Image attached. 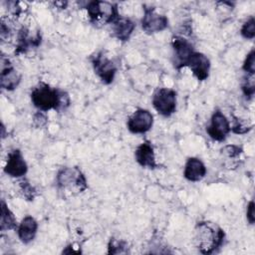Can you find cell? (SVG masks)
<instances>
[{"label":"cell","mask_w":255,"mask_h":255,"mask_svg":"<svg viewBox=\"0 0 255 255\" xmlns=\"http://www.w3.org/2000/svg\"><path fill=\"white\" fill-rule=\"evenodd\" d=\"M31 101L39 111L47 112L50 110H65L70 105L68 94L47 84L41 83L31 92Z\"/></svg>","instance_id":"1"},{"label":"cell","mask_w":255,"mask_h":255,"mask_svg":"<svg viewBox=\"0 0 255 255\" xmlns=\"http://www.w3.org/2000/svg\"><path fill=\"white\" fill-rule=\"evenodd\" d=\"M225 233L217 224L209 221H201L196 224L194 242L198 251L202 254H212L224 241Z\"/></svg>","instance_id":"2"},{"label":"cell","mask_w":255,"mask_h":255,"mask_svg":"<svg viewBox=\"0 0 255 255\" xmlns=\"http://www.w3.org/2000/svg\"><path fill=\"white\" fill-rule=\"evenodd\" d=\"M58 186L62 189H69L70 191L82 192L88 188L87 179L80 168L74 167H63L61 168L56 177Z\"/></svg>","instance_id":"3"},{"label":"cell","mask_w":255,"mask_h":255,"mask_svg":"<svg viewBox=\"0 0 255 255\" xmlns=\"http://www.w3.org/2000/svg\"><path fill=\"white\" fill-rule=\"evenodd\" d=\"M90 21L94 24L113 23L120 15L117 5L110 2L91 1L86 5Z\"/></svg>","instance_id":"4"},{"label":"cell","mask_w":255,"mask_h":255,"mask_svg":"<svg viewBox=\"0 0 255 255\" xmlns=\"http://www.w3.org/2000/svg\"><path fill=\"white\" fill-rule=\"evenodd\" d=\"M152 106L162 117H170L176 110V93L168 88L158 89L152 96Z\"/></svg>","instance_id":"5"},{"label":"cell","mask_w":255,"mask_h":255,"mask_svg":"<svg viewBox=\"0 0 255 255\" xmlns=\"http://www.w3.org/2000/svg\"><path fill=\"white\" fill-rule=\"evenodd\" d=\"M173 51V65L176 69L186 67L195 52L191 43L182 36H173L171 39Z\"/></svg>","instance_id":"6"},{"label":"cell","mask_w":255,"mask_h":255,"mask_svg":"<svg viewBox=\"0 0 255 255\" xmlns=\"http://www.w3.org/2000/svg\"><path fill=\"white\" fill-rule=\"evenodd\" d=\"M230 128V123L225 115L221 111L216 110L211 116L210 123L206 128V132L212 139L223 141L231 131Z\"/></svg>","instance_id":"7"},{"label":"cell","mask_w":255,"mask_h":255,"mask_svg":"<svg viewBox=\"0 0 255 255\" xmlns=\"http://www.w3.org/2000/svg\"><path fill=\"white\" fill-rule=\"evenodd\" d=\"M143 16L141 19V28L148 34L163 31L168 26V19L166 16L159 14L153 7L143 8Z\"/></svg>","instance_id":"8"},{"label":"cell","mask_w":255,"mask_h":255,"mask_svg":"<svg viewBox=\"0 0 255 255\" xmlns=\"http://www.w3.org/2000/svg\"><path fill=\"white\" fill-rule=\"evenodd\" d=\"M92 64L95 73L104 84H111L116 76L117 67L104 53H99L92 59Z\"/></svg>","instance_id":"9"},{"label":"cell","mask_w":255,"mask_h":255,"mask_svg":"<svg viewBox=\"0 0 255 255\" xmlns=\"http://www.w3.org/2000/svg\"><path fill=\"white\" fill-rule=\"evenodd\" d=\"M153 125V116L148 110L138 109L128 118L127 127L131 133H144Z\"/></svg>","instance_id":"10"},{"label":"cell","mask_w":255,"mask_h":255,"mask_svg":"<svg viewBox=\"0 0 255 255\" xmlns=\"http://www.w3.org/2000/svg\"><path fill=\"white\" fill-rule=\"evenodd\" d=\"M28 165L19 149H13L8 153L4 172L11 177H22L27 173Z\"/></svg>","instance_id":"11"},{"label":"cell","mask_w":255,"mask_h":255,"mask_svg":"<svg viewBox=\"0 0 255 255\" xmlns=\"http://www.w3.org/2000/svg\"><path fill=\"white\" fill-rule=\"evenodd\" d=\"M186 67L191 70L198 81H205L209 76L210 61L204 54L194 52Z\"/></svg>","instance_id":"12"},{"label":"cell","mask_w":255,"mask_h":255,"mask_svg":"<svg viewBox=\"0 0 255 255\" xmlns=\"http://www.w3.org/2000/svg\"><path fill=\"white\" fill-rule=\"evenodd\" d=\"M21 82L20 73L14 69L11 63L8 61L7 64L2 62V69L0 74V85L1 88L6 91H13L18 87Z\"/></svg>","instance_id":"13"},{"label":"cell","mask_w":255,"mask_h":255,"mask_svg":"<svg viewBox=\"0 0 255 255\" xmlns=\"http://www.w3.org/2000/svg\"><path fill=\"white\" fill-rule=\"evenodd\" d=\"M134 157L136 162L142 167L155 168L157 166L153 147L149 141H144L136 147L134 151Z\"/></svg>","instance_id":"14"},{"label":"cell","mask_w":255,"mask_h":255,"mask_svg":"<svg viewBox=\"0 0 255 255\" xmlns=\"http://www.w3.org/2000/svg\"><path fill=\"white\" fill-rule=\"evenodd\" d=\"M38 230V223L34 217L27 215L20 222L17 233L21 242L28 244L35 238Z\"/></svg>","instance_id":"15"},{"label":"cell","mask_w":255,"mask_h":255,"mask_svg":"<svg viewBox=\"0 0 255 255\" xmlns=\"http://www.w3.org/2000/svg\"><path fill=\"white\" fill-rule=\"evenodd\" d=\"M206 174V167L204 163L197 157H190L187 159L183 175L189 181H199L201 180Z\"/></svg>","instance_id":"16"},{"label":"cell","mask_w":255,"mask_h":255,"mask_svg":"<svg viewBox=\"0 0 255 255\" xmlns=\"http://www.w3.org/2000/svg\"><path fill=\"white\" fill-rule=\"evenodd\" d=\"M112 24L115 37L121 41H128L135 28L134 23L129 18L122 16H119Z\"/></svg>","instance_id":"17"},{"label":"cell","mask_w":255,"mask_h":255,"mask_svg":"<svg viewBox=\"0 0 255 255\" xmlns=\"http://www.w3.org/2000/svg\"><path fill=\"white\" fill-rule=\"evenodd\" d=\"M17 40L18 42L15 54H21L27 52L31 48L38 47L41 43V36L39 33H37L35 36H30L29 30L23 27L18 33Z\"/></svg>","instance_id":"18"},{"label":"cell","mask_w":255,"mask_h":255,"mask_svg":"<svg viewBox=\"0 0 255 255\" xmlns=\"http://www.w3.org/2000/svg\"><path fill=\"white\" fill-rule=\"evenodd\" d=\"M17 226V221L12 213V211L8 208V205L4 200L1 201V220H0V229L1 231L12 230Z\"/></svg>","instance_id":"19"},{"label":"cell","mask_w":255,"mask_h":255,"mask_svg":"<svg viewBox=\"0 0 255 255\" xmlns=\"http://www.w3.org/2000/svg\"><path fill=\"white\" fill-rule=\"evenodd\" d=\"M110 254H123L128 252V244L127 242L115 238H111L108 245Z\"/></svg>","instance_id":"20"},{"label":"cell","mask_w":255,"mask_h":255,"mask_svg":"<svg viewBox=\"0 0 255 255\" xmlns=\"http://www.w3.org/2000/svg\"><path fill=\"white\" fill-rule=\"evenodd\" d=\"M240 34L247 40H252L255 37V19L250 17L241 27Z\"/></svg>","instance_id":"21"},{"label":"cell","mask_w":255,"mask_h":255,"mask_svg":"<svg viewBox=\"0 0 255 255\" xmlns=\"http://www.w3.org/2000/svg\"><path fill=\"white\" fill-rule=\"evenodd\" d=\"M242 69L248 76H254L255 74V50L252 49L246 56Z\"/></svg>","instance_id":"22"},{"label":"cell","mask_w":255,"mask_h":255,"mask_svg":"<svg viewBox=\"0 0 255 255\" xmlns=\"http://www.w3.org/2000/svg\"><path fill=\"white\" fill-rule=\"evenodd\" d=\"M248 80L245 81V83L242 85V92L244 96L247 99H251L255 93V85H254V79L253 76H248Z\"/></svg>","instance_id":"23"},{"label":"cell","mask_w":255,"mask_h":255,"mask_svg":"<svg viewBox=\"0 0 255 255\" xmlns=\"http://www.w3.org/2000/svg\"><path fill=\"white\" fill-rule=\"evenodd\" d=\"M252 128L251 126H248L247 124H245L244 122H242L240 119H236L235 120V123L233 125V127L230 128V129L234 132V133H237V134H243V133H246L248 132L250 129Z\"/></svg>","instance_id":"24"},{"label":"cell","mask_w":255,"mask_h":255,"mask_svg":"<svg viewBox=\"0 0 255 255\" xmlns=\"http://www.w3.org/2000/svg\"><path fill=\"white\" fill-rule=\"evenodd\" d=\"M20 186H21V190L23 191V195L27 198V200H33L36 194L35 188L26 180L21 181Z\"/></svg>","instance_id":"25"},{"label":"cell","mask_w":255,"mask_h":255,"mask_svg":"<svg viewBox=\"0 0 255 255\" xmlns=\"http://www.w3.org/2000/svg\"><path fill=\"white\" fill-rule=\"evenodd\" d=\"M221 151H222L223 154L227 155L228 157H236V156H238V155L241 153L242 150H241V148H240L239 146L232 144V145H226V146H224V147L221 149Z\"/></svg>","instance_id":"26"},{"label":"cell","mask_w":255,"mask_h":255,"mask_svg":"<svg viewBox=\"0 0 255 255\" xmlns=\"http://www.w3.org/2000/svg\"><path fill=\"white\" fill-rule=\"evenodd\" d=\"M48 122V119L46 117V115L39 111L38 113H36L33 117V125L36 127V128H42L44 127Z\"/></svg>","instance_id":"27"},{"label":"cell","mask_w":255,"mask_h":255,"mask_svg":"<svg viewBox=\"0 0 255 255\" xmlns=\"http://www.w3.org/2000/svg\"><path fill=\"white\" fill-rule=\"evenodd\" d=\"M254 201L251 200L248 205H247V210H246V217H247V220L248 222L253 225L254 224V221H255V211H254Z\"/></svg>","instance_id":"28"}]
</instances>
